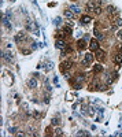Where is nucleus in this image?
<instances>
[{"instance_id":"nucleus-34","label":"nucleus","mask_w":122,"mask_h":137,"mask_svg":"<svg viewBox=\"0 0 122 137\" xmlns=\"http://www.w3.org/2000/svg\"><path fill=\"white\" fill-rule=\"evenodd\" d=\"M61 21H62V19H61V18H56V19H55V21H54V23H55V25H56V26H59V25H61Z\"/></svg>"},{"instance_id":"nucleus-35","label":"nucleus","mask_w":122,"mask_h":137,"mask_svg":"<svg viewBox=\"0 0 122 137\" xmlns=\"http://www.w3.org/2000/svg\"><path fill=\"white\" fill-rule=\"evenodd\" d=\"M21 52H22L23 55H29L30 54V49H21Z\"/></svg>"},{"instance_id":"nucleus-5","label":"nucleus","mask_w":122,"mask_h":137,"mask_svg":"<svg viewBox=\"0 0 122 137\" xmlns=\"http://www.w3.org/2000/svg\"><path fill=\"white\" fill-rule=\"evenodd\" d=\"M25 41H28V34L25 32H19L17 36H15V43L21 44V43H25Z\"/></svg>"},{"instance_id":"nucleus-6","label":"nucleus","mask_w":122,"mask_h":137,"mask_svg":"<svg viewBox=\"0 0 122 137\" xmlns=\"http://www.w3.org/2000/svg\"><path fill=\"white\" fill-rule=\"evenodd\" d=\"M96 7H97L96 0H91V1H88V3H86V5H85V10L88 11V12H93Z\"/></svg>"},{"instance_id":"nucleus-15","label":"nucleus","mask_w":122,"mask_h":137,"mask_svg":"<svg viewBox=\"0 0 122 137\" xmlns=\"http://www.w3.org/2000/svg\"><path fill=\"white\" fill-rule=\"evenodd\" d=\"M95 55H96V58H97V59H99V60H104V55H106V52H104V51H103V49H97V51H96V54H95Z\"/></svg>"},{"instance_id":"nucleus-32","label":"nucleus","mask_w":122,"mask_h":137,"mask_svg":"<svg viewBox=\"0 0 122 137\" xmlns=\"http://www.w3.org/2000/svg\"><path fill=\"white\" fill-rule=\"evenodd\" d=\"M117 38H118L119 41H122V30H118V33H117Z\"/></svg>"},{"instance_id":"nucleus-22","label":"nucleus","mask_w":122,"mask_h":137,"mask_svg":"<svg viewBox=\"0 0 122 137\" xmlns=\"http://www.w3.org/2000/svg\"><path fill=\"white\" fill-rule=\"evenodd\" d=\"M93 71H95V73H102V71H103V66L100 65V63L95 65L93 66Z\"/></svg>"},{"instance_id":"nucleus-31","label":"nucleus","mask_w":122,"mask_h":137,"mask_svg":"<svg viewBox=\"0 0 122 137\" xmlns=\"http://www.w3.org/2000/svg\"><path fill=\"white\" fill-rule=\"evenodd\" d=\"M95 112H96V111H95V107H88V114L89 115H95Z\"/></svg>"},{"instance_id":"nucleus-19","label":"nucleus","mask_w":122,"mask_h":137,"mask_svg":"<svg viewBox=\"0 0 122 137\" xmlns=\"http://www.w3.org/2000/svg\"><path fill=\"white\" fill-rule=\"evenodd\" d=\"M63 14H65V16H66V18H69V19L74 18V15H76V14H74L70 8H69V10H65V12H63Z\"/></svg>"},{"instance_id":"nucleus-4","label":"nucleus","mask_w":122,"mask_h":137,"mask_svg":"<svg viewBox=\"0 0 122 137\" xmlns=\"http://www.w3.org/2000/svg\"><path fill=\"white\" fill-rule=\"evenodd\" d=\"M99 48H100V44H99V40H97V38H93V40L89 41V49H91L92 52H96Z\"/></svg>"},{"instance_id":"nucleus-13","label":"nucleus","mask_w":122,"mask_h":137,"mask_svg":"<svg viewBox=\"0 0 122 137\" xmlns=\"http://www.w3.org/2000/svg\"><path fill=\"white\" fill-rule=\"evenodd\" d=\"M55 47H56L58 49H65V48L67 47V43L65 41V40H56Z\"/></svg>"},{"instance_id":"nucleus-38","label":"nucleus","mask_w":122,"mask_h":137,"mask_svg":"<svg viewBox=\"0 0 122 137\" xmlns=\"http://www.w3.org/2000/svg\"><path fill=\"white\" fill-rule=\"evenodd\" d=\"M8 132H10V133H15V132H17V127H8Z\"/></svg>"},{"instance_id":"nucleus-37","label":"nucleus","mask_w":122,"mask_h":137,"mask_svg":"<svg viewBox=\"0 0 122 137\" xmlns=\"http://www.w3.org/2000/svg\"><path fill=\"white\" fill-rule=\"evenodd\" d=\"M63 74H65V78H70V77H71V74H70L69 71H65Z\"/></svg>"},{"instance_id":"nucleus-7","label":"nucleus","mask_w":122,"mask_h":137,"mask_svg":"<svg viewBox=\"0 0 122 137\" xmlns=\"http://www.w3.org/2000/svg\"><path fill=\"white\" fill-rule=\"evenodd\" d=\"M85 80H86V76H85V74H82V73H80V74H77V76L74 77L73 84H82Z\"/></svg>"},{"instance_id":"nucleus-14","label":"nucleus","mask_w":122,"mask_h":137,"mask_svg":"<svg viewBox=\"0 0 122 137\" xmlns=\"http://www.w3.org/2000/svg\"><path fill=\"white\" fill-rule=\"evenodd\" d=\"M114 63L118 66L122 63V52H117V54L114 55Z\"/></svg>"},{"instance_id":"nucleus-16","label":"nucleus","mask_w":122,"mask_h":137,"mask_svg":"<svg viewBox=\"0 0 122 137\" xmlns=\"http://www.w3.org/2000/svg\"><path fill=\"white\" fill-rule=\"evenodd\" d=\"M62 123V121L59 117H54L52 119H51V126H59Z\"/></svg>"},{"instance_id":"nucleus-40","label":"nucleus","mask_w":122,"mask_h":137,"mask_svg":"<svg viewBox=\"0 0 122 137\" xmlns=\"http://www.w3.org/2000/svg\"><path fill=\"white\" fill-rule=\"evenodd\" d=\"M67 25H69V26H74V22H73V21H69V22H67Z\"/></svg>"},{"instance_id":"nucleus-29","label":"nucleus","mask_w":122,"mask_h":137,"mask_svg":"<svg viewBox=\"0 0 122 137\" xmlns=\"http://www.w3.org/2000/svg\"><path fill=\"white\" fill-rule=\"evenodd\" d=\"M73 88L76 91H80V89H82V84H73Z\"/></svg>"},{"instance_id":"nucleus-20","label":"nucleus","mask_w":122,"mask_h":137,"mask_svg":"<svg viewBox=\"0 0 122 137\" xmlns=\"http://www.w3.org/2000/svg\"><path fill=\"white\" fill-rule=\"evenodd\" d=\"M43 112H39V111H34V112H32V117H33L34 119H41L43 118Z\"/></svg>"},{"instance_id":"nucleus-2","label":"nucleus","mask_w":122,"mask_h":137,"mask_svg":"<svg viewBox=\"0 0 122 137\" xmlns=\"http://www.w3.org/2000/svg\"><path fill=\"white\" fill-rule=\"evenodd\" d=\"M26 30H30V32H33L36 36H39V34H40L37 25H36L33 21H30V19H28V21H26Z\"/></svg>"},{"instance_id":"nucleus-18","label":"nucleus","mask_w":122,"mask_h":137,"mask_svg":"<svg viewBox=\"0 0 122 137\" xmlns=\"http://www.w3.org/2000/svg\"><path fill=\"white\" fill-rule=\"evenodd\" d=\"M95 37L97 38V40H99V41H102V40H104V34H103V33L102 32H99V30H97V29H95Z\"/></svg>"},{"instance_id":"nucleus-3","label":"nucleus","mask_w":122,"mask_h":137,"mask_svg":"<svg viewBox=\"0 0 122 137\" xmlns=\"http://www.w3.org/2000/svg\"><path fill=\"white\" fill-rule=\"evenodd\" d=\"M93 59H95V55L92 52H86V54L84 55V60H82V65L86 67V66L92 65L93 63Z\"/></svg>"},{"instance_id":"nucleus-27","label":"nucleus","mask_w":122,"mask_h":137,"mask_svg":"<svg viewBox=\"0 0 122 137\" xmlns=\"http://www.w3.org/2000/svg\"><path fill=\"white\" fill-rule=\"evenodd\" d=\"M110 76H111V78H112V80H114V81H115L117 78H118V77H119V74H118V71H112V73H111Z\"/></svg>"},{"instance_id":"nucleus-10","label":"nucleus","mask_w":122,"mask_h":137,"mask_svg":"<svg viewBox=\"0 0 122 137\" xmlns=\"http://www.w3.org/2000/svg\"><path fill=\"white\" fill-rule=\"evenodd\" d=\"M1 58H3V60H4L6 63H11L12 60H14V58H12V54H11V52H3Z\"/></svg>"},{"instance_id":"nucleus-25","label":"nucleus","mask_w":122,"mask_h":137,"mask_svg":"<svg viewBox=\"0 0 122 137\" xmlns=\"http://www.w3.org/2000/svg\"><path fill=\"white\" fill-rule=\"evenodd\" d=\"M63 134V132H62L61 127H56L55 129V133H54V136H62Z\"/></svg>"},{"instance_id":"nucleus-30","label":"nucleus","mask_w":122,"mask_h":137,"mask_svg":"<svg viewBox=\"0 0 122 137\" xmlns=\"http://www.w3.org/2000/svg\"><path fill=\"white\" fill-rule=\"evenodd\" d=\"M77 136H91V134H89L88 132H85V130H80L77 133Z\"/></svg>"},{"instance_id":"nucleus-23","label":"nucleus","mask_w":122,"mask_h":137,"mask_svg":"<svg viewBox=\"0 0 122 137\" xmlns=\"http://www.w3.org/2000/svg\"><path fill=\"white\" fill-rule=\"evenodd\" d=\"M114 26H118V27H121L122 26V19L121 18H114Z\"/></svg>"},{"instance_id":"nucleus-11","label":"nucleus","mask_w":122,"mask_h":137,"mask_svg":"<svg viewBox=\"0 0 122 137\" xmlns=\"http://www.w3.org/2000/svg\"><path fill=\"white\" fill-rule=\"evenodd\" d=\"M106 11H107L108 15H118V12H119V10H117L114 5H108V7L106 8Z\"/></svg>"},{"instance_id":"nucleus-36","label":"nucleus","mask_w":122,"mask_h":137,"mask_svg":"<svg viewBox=\"0 0 122 137\" xmlns=\"http://www.w3.org/2000/svg\"><path fill=\"white\" fill-rule=\"evenodd\" d=\"M50 99H51V97L48 96V95H47V96L44 97V103H45V104H48V103H50Z\"/></svg>"},{"instance_id":"nucleus-21","label":"nucleus","mask_w":122,"mask_h":137,"mask_svg":"<svg viewBox=\"0 0 122 137\" xmlns=\"http://www.w3.org/2000/svg\"><path fill=\"white\" fill-rule=\"evenodd\" d=\"M70 10H71L74 14H80V12H81V8H80L77 4H73L71 7H70Z\"/></svg>"},{"instance_id":"nucleus-39","label":"nucleus","mask_w":122,"mask_h":137,"mask_svg":"<svg viewBox=\"0 0 122 137\" xmlns=\"http://www.w3.org/2000/svg\"><path fill=\"white\" fill-rule=\"evenodd\" d=\"M37 44H39V43H34V41H32V49H36V48H37Z\"/></svg>"},{"instance_id":"nucleus-28","label":"nucleus","mask_w":122,"mask_h":137,"mask_svg":"<svg viewBox=\"0 0 122 137\" xmlns=\"http://www.w3.org/2000/svg\"><path fill=\"white\" fill-rule=\"evenodd\" d=\"M93 14H96V15H100V14H102V7H100V5H97V7L95 8Z\"/></svg>"},{"instance_id":"nucleus-12","label":"nucleus","mask_w":122,"mask_h":137,"mask_svg":"<svg viewBox=\"0 0 122 137\" xmlns=\"http://www.w3.org/2000/svg\"><path fill=\"white\" fill-rule=\"evenodd\" d=\"M80 22H81V25H88V23L92 22V16L91 15H82L81 19H80Z\"/></svg>"},{"instance_id":"nucleus-1","label":"nucleus","mask_w":122,"mask_h":137,"mask_svg":"<svg viewBox=\"0 0 122 137\" xmlns=\"http://www.w3.org/2000/svg\"><path fill=\"white\" fill-rule=\"evenodd\" d=\"M74 63H73V59H66V60H62L61 63V71L62 73H65V71H69L71 69Z\"/></svg>"},{"instance_id":"nucleus-33","label":"nucleus","mask_w":122,"mask_h":137,"mask_svg":"<svg viewBox=\"0 0 122 137\" xmlns=\"http://www.w3.org/2000/svg\"><path fill=\"white\" fill-rule=\"evenodd\" d=\"M66 100H73V93L71 92L66 95Z\"/></svg>"},{"instance_id":"nucleus-24","label":"nucleus","mask_w":122,"mask_h":137,"mask_svg":"<svg viewBox=\"0 0 122 137\" xmlns=\"http://www.w3.org/2000/svg\"><path fill=\"white\" fill-rule=\"evenodd\" d=\"M52 67H54V63H52V62H47V63H45V70L47 71H50Z\"/></svg>"},{"instance_id":"nucleus-8","label":"nucleus","mask_w":122,"mask_h":137,"mask_svg":"<svg viewBox=\"0 0 122 137\" xmlns=\"http://www.w3.org/2000/svg\"><path fill=\"white\" fill-rule=\"evenodd\" d=\"M77 47L80 51H82V49H85L86 47H89V44H86V40H85V38H80L77 41Z\"/></svg>"},{"instance_id":"nucleus-26","label":"nucleus","mask_w":122,"mask_h":137,"mask_svg":"<svg viewBox=\"0 0 122 137\" xmlns=\"http://www.w3.org/2000/svg\"><path fill=\"white\" fill-rule=\"evenodd\" d=\"M63 30H65V32H66L67 34H71V32H73L71 26H69V25H67V26H65V27H63Z\"/></svg>"},{"instance_id":"nucleus-17","label":"nucleus","mask_w":122,"mask_h":137,"mask_svg":"<svg viewBox=\"0 0 122 137\" xmlns=\"http://www.w3.org/2000/svg\"><path fill=\"white\" fill-rule=\"evenodd\" d=\"M67 36V33H65V30H58V33H56V38L58 40H65Z\"/></svg>"},{"instance_id":"nucleus-9","label":"nucleus","mask_w":122,"mask_h":137,"mask_svg":"<svg viewBox=\"0 0 122 137\" xmlns=\"http://www.w3.org/2000/svg\"><path fill=\"white\" fill-rule=\"evenodd\" d=\"M28 86L30 89H36V88L39 86V81H37V78H29L28 80Z\"/></svg>"}]
</instances>
